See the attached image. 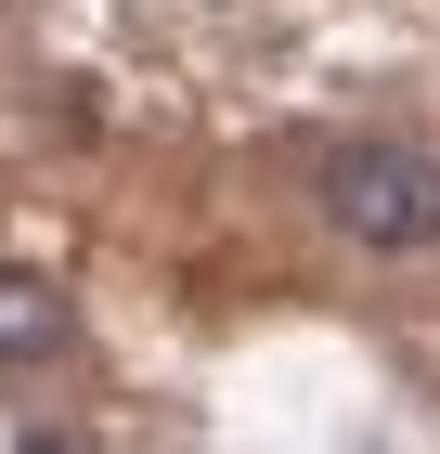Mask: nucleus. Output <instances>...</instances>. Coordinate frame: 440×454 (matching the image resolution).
Wrapping results in <instances>:
<instances>
[{"label":"nucleus","instance_id":"2","mask_svg":"<svg viewBox=\"0 0 440 454\" xmlns=\"http://www.w3.org/2000/svg\"><path fill=\"white\" fill-rule=\"evenodd\" d=\"M66 338H78L66 286H39V273H0V377H13V364H52Z\"/></svg>","mask_w":440,"mask_h":454},{"label":"nucleus","instance_id":"3","mask_svg":"<svg viewBox=\"0 0 440 454\" xmlns=\"http://www.w3.org/2000/svg\"><path fill=\"white\" fill-rule=\"evenodd\" d=\"M13 454H91V428H27Z\"/></svg>","mask_w":440,"mask_h":454},{"label":"nucleus","instance_id":"1","mask_svg":"<svg viewBox=\"0 0 440 454\" xmlns=\"http://www.w3.org/2000/svg\"><path fill=\"white\" fill-rule=\"evenodd\" d=\"M324 221L375 260H428L440 247V156L428 143H337L324 156Z\"/></svg>","mask_w":440,"mask_h":454}]
</instances>
